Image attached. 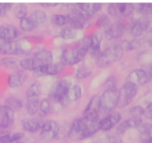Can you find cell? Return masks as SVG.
<instances>
[{"label":"cell","instance_id":"obj_18","mask_svg":"<svg viewBox=\"0 0 152 143\" xmlns=\"http://www.w3.org/2000/svg\"><path fill=\"white\" fill-rule=\"evenodd\" d=\"M16 119L15 111L6 106L5 105H0V126L8 129L13 124Z\"/></svg>","mask_w":152,"mask_h":143},{"label":"cell","instance_id":"obj_28","mask_svg":"<svg viewBox=\"0 0 152 143\" xmlns=\"http://www.w3.org/2000/svg\"><path fill=\"white\" fill-rule=\"evenodd\" d=\"M40 100L39 98L27 99L25 102V109L29 115L34 116L39 112Z\"/></svg>","mask_w":152,"mask_h":143},{"label":"cell","instance_id":"obj_16","mask_svg":"<svg viewBox=\"0 0 152 143\" xmlns=\"http://www.w3.org/2000/svg\"><path fill=\"white\" fill-rule=\"evenodd\" d=\"M121 114L120 112H113L108 114L106 117L99 120L98 126L99 129L103 131H108L114 127L121 120Z\"/></svg>","mask_w":152,"mask_h":143},{"label":"cell","instance_id":"obj_42","mask_svg":"<svg viewBox=\"0 0 152 143\" xmlns=\"http://www.w3.org/2000/svg\"><path fill=\"white\" fill-rule=\"evenodd\" d=\"M144 111L145 109L140 105H135L129 110V113L132 115V117H138V118H140V117L144 115Z\"/></svg>","mask_w":152,"mask_h":143},{"label":"cell","instance_id":"obj_49","mask_svg":"<svg viewBox=\"0 0 152 143\" xmlns=\"http://www.w3.org/2000/svg\"><path fill=\"white\" fill-rule=\"evenodd\" d=\"M148 44H149V45H151L152 47V35L149 37V38H148Z\"/></svg>","mask_w":152,"mask_h":143},{"label":"cell","instance_id":"obj_38","mask_svg":"<svg viewBox=\"0 0 152 143\" xmlns=\"http://www.w3.org/2000/svg\"><path fill=\"white\" fill-rule=\"evenodd\" d=\"M50 22L53 25H56V26L62 27L65 25H68V17H67V15L55 13V14H53L50 16Z\"/></svg>","mask_w":152,"mask_h":143},{"label":"cell","instance_id":"obj_27","mask_svg":"<svg viewBox=\"0 0 152 143\" xmlns=\"http://www.w3.org/2000/svg\"><path fill=\"white\" fill-rule=\"evenodd\" d=\"M19 60L13 56H4L0 58V67L8 70L19 69Z\"/></svg>","mask_w":152,"mask_h":143},{"label":"cell","instance_id":"obj_39","mask_svg":"<svg viewBox=\"0 0 152 143\" xmlns=\"http://www.w3.org/2000/svg\"><path fill=\"white\" fill-rule=\"evenodd\" d=\"M19 27L24 32H31L36 29L32 21L30 19V18L28 17H25L19 20Z\"/></svg>","mask_w":152,"mask_h":143},{"label":"cell","instance_id":"obj_10","mask_svg":"<svg viewBox=\"0 0 152 143\" xmlns=\"http://www.w3.org/2000/svg\"><path fill=\"white\" fill-rule=\"evenodd\" d=\"M138 92V87L126 82L120 90V102L122 107L129 105L133 101Z\"/></svg>","mask_w":152,"mask_h":143},{"label":"cell","instance_id":"obj_45","mask_svg":"<svg viewBox=\"0 0 152 143\" xmlns=\"http://www.w3.org/2000/svg\"><path fill=\"white\" fill-rule=\"evenodd\" d=\"M144 116L148 119H152V102L148 104L144 111Z\"/></svg>","mask_w":152,"mask_h":143},{"label":"cell","instance_id":"obj_20","mask_svg":"<svg viewBox=\"0 0 152 143\" xmlns=\"http://www.w3.org/2000/svg\"><path fill=\"white\" fill-rule=\"evenodd\" d=\"M20 35V32L13 25H0V41L7 42L16 40Z\"/></svg>","mask_w":152,"mask_h":143},{"label":"cell","instance_id":"obj_14","mask_svg":"<svg viewBox=\"0 0 152 143\" xmlns=\"http://www.w3.org/2000/svg\"><path fill=\"white\" fill-rule=\"evenodd\" d=\"M126 31V24L121 20H118L111 24L108 28L104 31L105 35L108 39H118L124 35Z\"/></svg>","mask_w":152,"mask_h":143},{"label":"cell","instance_id":"obj_43","mask_svg":"<svg viewBox=\"0 0 152 143\" xmlns=\"http://www.w3.org/2000/svg\"><path fill=\"white\" fill-rule=\"evenodd\" d=\"M117 84V79L114 77H108L106 80H105L103 83L104 87L105 89H110V88H115L116 85Z\"/></svg>","mask_w":152,"mask_h":143},{"label":"cell","instance_id":"obj_9","mask_svg":"<svg viewBox=\"0 0 152 143\" xmlns=\"http://www.w3.org/2000/svg\"><path fill=\"white\" fill-rule=\"evenodd\" d=\"M68 25L73 29H83L86 27V23L89 20L88 18L83 13H82L77 7L73 9L69 13L67 14Z\"/></svg>","mask_w":152,"mask_h":143},{"label":"cell","instance_id":"obj_22","mask_svg":"<svg viewBox=\"0 0 152 143\" xmlns=\"http://www.w3.org/2000/svg\"><path fill=\"white\" fill-rule=\"evenodd\" d=\"M89 43V53L92 58L96 59L101 53V42L102 36L100 34L96 33L88 36Z\"/></svg>","mask_w":152,"mask_h":143},{"label":"cell","instance_id":"obj_50","mask_svg":"<svg viewBox=\"0 0 152 143\" xmlns=\"http://www.w3.org/2000/svg\"><path fill=\"white\" fill-rule=\"evenodd\" d=\"M150 74H151V77H152V68H151V72H150Z\"/></svg>","mask_w":152,"mask_h":143},{"label":"cell","instance_id":"obj_5","mask_svg":"<svg viewBox=\"0 0 152 143\" xmlns=\"http://www.w3.org/2000/svg\"><path fill=\"white\" fill-rule=\"evenodd\" d=\"M120 102V90L115 88L105 89L99 96V106L102 111H112Z\"/></svg>","mask_w":152,"mask_h":143},{"label":"cell","instance_id":"obj_2","mask_svg":"<svg viewBox=\"0 0 152 143\" xmlns=\"http://www.w3.org/2000/svg\"><path fill=\"white\" fill-rule=\"evenodd\" d=\"M124 49L120 42L114 43L101 51L96 59V63L99 68H108L110 65L119 62L123 58Z\"/></svg>","mask_w":152,"mask_h":143},{"label":"cell","instance_id":"obj_11","mask_svg":"<svg viewBox=\"0 0 152 143\" xmlns=\"http://www.w3.org/2000/svg\"><path fill=\"white\" fill-rule=\"evenodd\" d=\"M65 66L62 65L60 62L59 63H50L48 65H43L40 67L38 69L33 71V75L37 78L40 77H48V76H55L59 74L62 70L64 69Z\"/></svg>","mask_w":152,"mask_h":143},{"label":"cell","instance_id":"obj_33","mask_svg":"<svg viewBox=\"0 0 152 143\" xmlns=\"http://www.w3.org/2000/svg\"><path fill=\"white\" fill-rule=\"evenodd\" d=\"M39 111L43 116L48 115L49 114L53 112V105L51 101L49 99H42L39 102Z\"/></svg>","mask_w":152,"mask_h":143},{"label":"cell","instance_id":"obj_21","mask_svg":"<svg viewBox=\"0 0 152 143\" xmlns=\"http://www.w3.org/2000/svg\"><path fill=\"white\" fill-rule=\"evenodd\" d=\"M142 124V119L138 117H131L128 120H124L119 124L116 129V133L118 135H123L130 129L139 128Z\"/></svg>","mask_w":152,"mask_h":143},{"label":"cell","instance_id":"obj_4","mask_svg":"<svg viewBox=\"0 0 152 143\" xmlns=\"http://www.w3.org/2000/svg\"><path fill=\"white\" fill-rule=\"evenodd\" d=\"M71 86V82L68 79L58 80L50 87L48 92V99L53 103L59 104L62 108H64L63 101Z\"/></svg>","mask_w":152,"mask_h":143},{"label":"cell","instance_id":"obj_6","mask_svg":"<svg viewBox=\"0 0 152 143\" xmlns=\"http://www.w3.org/2000/svg\"><path fill=\"white\" fill-rule=\"evenodd\" d=\"M134 8L132 3H111L107 7V13L112 17L122 19L132 15Z\"/></svg>","mask_w":152,"mask_h":143},{"label":"cell","instance_id":"obj_26","mask_svg":"<svg viewBox=\"0 0 152 143\" xmlns=\"http://www.w3.org/2000/svg\"><path fill=\"white\" fill-rule=\"evenodd\" d=\"M44 122L37 119H28L22 122V125L24 131L29 133H36L41 129Z\"/></svg>","mask_w":152,"mask_h":143},{"label":"cell","instance_id":"obj_19","mask_svg":"<svg viewBox=\"0 0 152 143\" xmlns=\"http://www.w3.org/2000/svg\"><path fill=\"white\" fill-rule=\"evenodd\" d=\"M149 25V19L148 17H142L134 19L130 27V33L134 37H139L142 35L148 28Z\"/></svg>","mask_w":152,"mask_h":143},{"label":"cell","instance_id":"obj_41","mask_svg":"<svg viewBox=\"0 0 152 143\" xmlns=\"http://www.w3.org/2000/svg\"><path fill=\"white\" fill-rule=\"evenodd\" d=\"M111 22H110V19L107 15L103 14L102 16H99L98 18L97 21H96V25H98L100 28H103L104 31L107 28L109 27V25H111Z\"/></svg>","mask_w":152,"mask_h":143},{"label":"cell","instance_id":"obj_47","mask_svg":"<svg viewBox=\"0 0 152 143\" xmlns=\"http://www.w3.org/2000/svg\"><path fill=\"white\" fill-rule=\"evenodd\" d=\"M142 143H152V136H142Z\"/></svg>","mask_w":152,"mask_h":143},{"label":"cell","instance_id":"obj_17","mask_svg":"<svg viewBox=\"0 0 152 143\" xmlns=\"http://www.w3.org/2000/svg\"><path fill=\"white\" fill-rule=\"evenodd\" d=\"M28 79L25 71L17 69L13 71L7 77V85L10 88H16L23 85Z\"/></svg>","mask_w":152,"mask_h":143},{"label":"cell","instance_id":"obj_37","mask_svg":"<svg viewBox=\"0 0 152 143\" xmlns=\"http://www.w3.org/2000/svg\"><path fill=\"white\" fill-rule=\"evenodd\" d=\"M136 9L142 16L148 17L152 16V3H140L137 4Z\"/></svg>","mask_w":152,"mask_h":143},{"label":"cell","instance_id":"obj_36","mask_svg":"<svg viewBox=\"0 0 152 143\" xmlns=\"http://www.w3.org/2000/svg\"><path fill=\"white\" fill-rule=\"evenodd\" d=\"M96 143H123L121 138L114 134H104L99 137Z\"/></svg>","mask_w":152,"mask_h":143},{"label":"cell","instance_id":"obj_44","mask_svg":"<svg viewBox=\"0 0 152 143\" xmlns=\"http://www.w3.org/2000/svg\"><path fill=\"white\" fill-rule=\"evenodd\" d=\"M13 4L11 3H0V16L5 15L12 8Z\"/></svg>","mask_w":152,"mask_h":143},{"label":"cell","instance_id":"obj_48","mask_svg":"<svg viewBox=\"0 0 152 143\" xmlns=\"http://www.w3.org/2000/svg\"><path fill=\"white\" fill-rule=\"evenodd\" d=\"M7 133V129L4 128H2L0 126V136L3 134H5Z\"/></svg>","mask_w":152,"mask_h":143},{"label":"cell","instance_id":"obj_1","mask_svg":"<svg viewBox=\"0 0 152 143\" xmlns=\"http://www.w3.org/2000/svg\"><path fill=\"white\" fill-rule=\"evenodd\" d=\"M89 50L88 36L81 40L76 47L67 48L60 56V63L64 66H71L81 62Z\"/></svg>","mask_w":152,"mask_h":143},{"label":"cell","instance_id":"obj_23","mask_svg":"<svg viewBox=\"0 0 152 143\" xmlns=\"http://www.w3.org/2000/svg\"><path fill=\"white\" fill-rule=\"evenodd\" d=\"M29 18L32 21L36 28H46L48 25V18L45 12L42 10L37 9L34 10Z\"/></svg>","mask_w":152,"mask_h":143},{"label":"cell","instance_id":"obj_31","mask_svg":"<svg viewBox=\"0 0 152 143\" xmlns=\"http://www.w3.org/2000/svg\"><path fill=\"white\" fill-rule=\"evenodd\" d=\"M13 13L15 17L19 20L26 17L28 13V7L25 3H18L13 7Z\"/></svg>","mask_w":152,"mask_h":143},{"label":"cell","instance_id":"obj_3","mask_svg":"<svg viewBox=\"0 0 152 143\" xmlns=\"http://www.w3.org/2000/svg\"><path fill=\"white\" fill-rule=\"evenodd\" d=\"M31 50V41L27 37L13 41H0V54L21 55L29 53Z\"/></svg>","mask_w":152,"mask_h":143},{"label":"cell","instance_id":"obj_34","mask_svg":"<svg viewBox=\"0 0 152 143\" xmlns=\"http://www.w3.org/2000/svg\"><path fill=\"white\" fill-rule=\"evenodd\" d=\"M77 36V31L75 29L66 27L62 28L59 32V36L63 40H71L74 39Z\"/></svg>","mask_w":152,"mask_h":143},{"label":"cell","instance_id":"obj_25","mask_svg":"<svg viewBox=\"0 0 152 143\" xmlns=\"http://www.w3.org/2000/svg\"><path fill=\"white\" fill-rule=\"evenodd\" d=\"M82 94H83V90H82V88L79 85H74L71 86V88L68 90L66 97L63 101L64 108L72 103V102H76L79 99H80Z\"/></svg>","mask_w":152,"mask_h":143},{"label":"cell","instance_id":"obj_12","mask_svg":"<svg viewBox=\"0 0 152 143\" xmlns=\"http://www.w3.org/2000/svg\"><path fill=\"white\" fill-rule=\"evenodd\" d=\"M29 56L35 59L41 66L53 62V56L51 51L42 47H35L29 53Z\"/></svg>","mask_w":152,"mask_h":143},{"label":"cell","instance_id":"obj_40","mask_svg":"<svg viewBox=\"0 0 152 143\" xmlns=\"http://www.w3.org/2000/svg\"><path fill=\"white\" fill-rule=\"evenodd\" d=\"M138 129L143 136H152V123H142Z\"/></svg>","mask_w":152,"mask_h":143},{"label":"cell","instance_id":"obj_8","mask_svg":"<svg viewBox=\"0 0 152 143\" xmlns=\"http://www.w3.org/2000/svg\"><path fill=\"white\" fill-rule=\"evenodd\" d=\"M99 96L98 95H94L85 108L83 118L88 122L99 121Z\"/></svg>","mask_w":152,"mask_h":143},{"label":"cell","instance_id":"obj_35","mask_svg":"<svg viewBox=\"0 0 152 143\" xmlns=\"http://www.w3.org/2000/svg\"><path fill=\"white\" fill-rule=\"evenodd\" d=\"M92 74V70L90 67L87 65H82L79 67L77 70L76 71L75 77L78 80H85L87 77H88L91 74Z\"/></svg>","mask_w":152,"mask_h":143},{"label":"cell","instance_id":"obj_32","mask_svg":"<svg viewBox=\"0 0 152 143\" xmlns=\"http://www.w3.org/2000/svg\"><path fill=\"white\" fill-rule=\"evenodd\" d=\"M4 105L16 111L22 109L23 107V102L20 99L15 96H8L4 100Z\"/></svg>","mask_w":152,"mask_h":143},{"label":"cell","instance_id":"obj_29","mask_svg":"<svg viewBox=\"0 0 152 143\" xmlns=\"http://www.w3.org/2000/svg\"><path fill=\"white\" fill-rule=\"evenodd\" d=\"M42 93V85L39 82L31 83L26 90V99L39 98Z\"/></svg>","mask_w":152,"mask_h":143},{"label":"cell","instance_id":"obj_15","mask_svg":"<svg viewBox=\"0 0 152 143\" xmlns=\"http://www.w3.org/2000/svg\"><path fill=\"white\" fill-rule=\"evenodd\" d=\"M88 121L84 118L75 119L70 125L68 135L73 139L82 140V136L86 127Z\"/></svg>","mask_w":152,"mask_h":143},{"label":"cell","instance_id":"obj_46","mask_svg":"<svg viewBox=\"0 0 152 143\" xmlns=\"http://www.w3.org/2000/svg\"><path fill=\"white\" fill-rule=\"evenodd\" d=\"M40 6L43 7H55L56 6L59 5L58 3L54 2H44V3H40Z\"/></svg>","mask_w":152,"mask_h":143},{"label":"cell","instance_id":"obj_7","mask_svg":"<svg viewBox=\"0 0 152 143\" xmlns=\"http://www.w3.org/2000/svg\"><path fill=\"white\" fill-rule=\"evenodd\" d=\"M60 131V125L56 121L49 120L44 122L40 129L39 137L44 142H50L56 138Z\"/></svg>","mask_w":152,"mask_h":143},{"label":"cell","instance_id":"obj_30","mask_svg":"<svg viewBox=\"0 0 152 143\" xmlns=\"http://www.w3.org/2000/svg\"><path fill=\"white\" fill-rule=\"evenodd\" d=\"M25 136L23 132L17 133H7L0 136V143H13L20 141Z\"/></svg>","mask_w":152,"mask_h":143},{"label":"cell","instance_id":"obj_13","mask_svg":"<svg viewBox=\"0 0 152 143\" xmlns=\"http://www.w3.org/2000/svg\"><path fill=\"white\" fill-rule=\"evenodd\" d=\"M151 78L152 77L149 72L142 69H136L132 71L128 75L126 82L132 83L138 87L139 85H143L148 83Z\"/></svg>","mask_w":152,"mask_h":143},{"label":"cell","instance_id":"obj_24","mask_svg":"<svg viewBox=\"0 0 152 143\" xmlns=\"http://www.w3.org/2000/svg\"><path fill=\"white\" fill-rule=\"evenodd\" d=\"M77 7L84 13L89 19L94 16L96 13L100 11L102 4L101 3H77Z\"/></svg>","mask_w":152,"mask_h":143}]
</instances>
